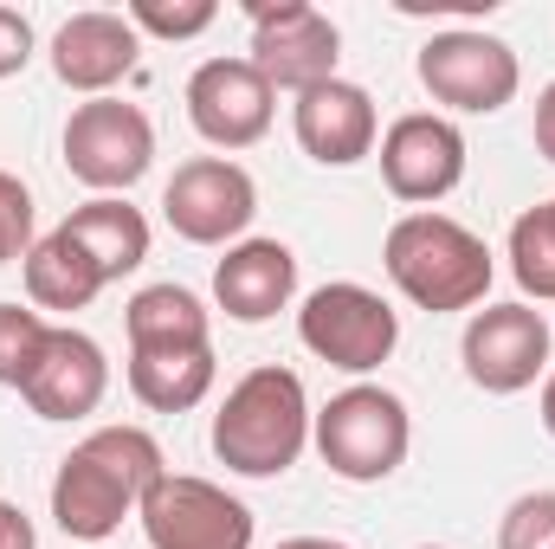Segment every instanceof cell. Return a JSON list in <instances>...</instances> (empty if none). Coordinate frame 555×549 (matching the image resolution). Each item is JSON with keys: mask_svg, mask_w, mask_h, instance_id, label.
<instances>
[{"mask_svg": "<svg viewBox=\"0 0 555 549\" xmlns=\"http://www.w3.org/2000/svg\"><path fill=\"white\" fill-rule=\"evenodd\" d=\"M162 472L168 459L149 426H98L52 472V524L72 544H111Z\"/></svg>", "mask_w": 555, "mask_h": 549, "instance_id": "obj_1", "label": "cell"}, {"mask_svg": "<svg viewBox=\"0 0 555 549\" xmlns=\"http://www.w3.org/2000/svg\"><path fill=\"white\" fill-rule=\"evenodd\" d=\"M310 395H304V375L297 369H278L259 362L253 375H240L227 388V401L214 413V459L240 478H284L304 446H310Z\"/></svg>", "mask_w": 555, "mask_h": 549, "instance_id": "obj_2", "label": "cell"}, {"mask_svg": "<svg viewBox=\"0 0 555 549\" xmlns=\"http://www.w3.org/2000/svg\"><path fill=\"white\" fill-rule=\"evenodd\" d=\"M382 266L395 278V291H401L408 304H420V310H433V317L485 304V291H491V278H498L491 246H485L472 227H459L452 214H433V207L401 214V220L388 227Z\"/></svg>", "mask_w": 555, "mask_h": 549, "instance_id": "obj_3", "label": "cell"}, {"mask_svg": "<svg viewBox=\"0 0 555 549\" xmlns=\"http://www.w3.org/2000/svg\"><path fill=\"white\" fill-rule=\"evenodd\" d=\"M310 446L323 452V465L349 485H382L408 465L414 446V413L395 388L382 382H356L343 395H330L310 420Z\"/></svg>", "mask_w": 555, "mask_h": 549, "instance_id": "obj_4", "label": "cell"}, {"mask_svg": "<svg viewBox=\"0 0 555 549\" xmlns=\"http://www.w3.org/2000/svg\"><path fill=\"white\" fill-rule=\"evenodd\" d=\"M297 343L317 362L343 369V375H375L401 343V310L382 291H369L356 278H336V284H317L297 304Z\"/></svg>", "mask_w": 555, "mask_h": 549, "instance_id": "obj_5", "label": "cell"}, {"mask_svg": "<svg viewBox=\"0 0 555 549\" xmlns=\"http://www.w3.org/2000/svg\"><path fill=\"white\" fill-rule=\"evenodd\" d=\"M414 72H420V85H426V98L446 104V111H459V117H491V111H504V104L517 98V85H524L517 52H511L504 39H491L485 26L433 33V39L420 46Z\"/></svg>", "mask_w": 555, "mask_h": 549, "instance_id": "obj_6", "label": "cell"}, {"mask_svg": "<svg viewBox=\"0 0 555 549\" xmlns=\"http://www.w3.org/2000/svg\"><path fill=\"white\" fill-rule=\"evenodd\" d=\"M155 162V124L142 104L124 98H85L65 117V168L91 194H130Z\"/></svg>", "mask_w": 555, "mask_h": 549, "instance_id": "obj_7", "label": "cell"}, {"mask_svg": "<svg viewBox=\"0 0 555 549\" xmlns=\"http://www.w3.org/2000/svg\"><path fill=\"white\" fill-rule=\"evenodd\" d=\"M149 549H253V511L194 472H162L137 505Z\"/></svg>", "mask_w": 555, "mask_h": 549, "instance_id": "obj_8", "label": "cell"}, {"mask_svg": "<svg viewBox=\"0 0 555 549\" xmlns=\"http://www.w3.org/2000/svg\"><path fill=\"white\" fill-rule=\"evenodd\" d=\"M259 214V181L233 155H194L162 188V220L188 246H240Z\"/></svg>", "mask_w": 555, "mask_h": 549, "instance_id": "obj_9", "label": "cell"}, {"mask_svg": "<svg viewBox=\"0 0 555 549\" xmlns=\"http://www.w3.org/2000/svg\"><path fill=\"white\" fill-rule=\"evenodd\" d=\"M550 317L537 304H485L459 336V362L485 395H524L550 375Z\"/></svg>", "mask_w": 555, "mask_h": 549, "instance_id": "obj_10", "label": "cell"}, {"mask_svg": "<svg viewBox=\"0 0 555 549\" xmlns=\"http://www.w3.org/2000/svg\"><path fill=\"white\" fill-rule=\"evenodd\" d=\"M343 59V33L310 0H253V65L272 91H310L330 85Z\"/></svg>", "mask_w": 555, "mask_h": 549, "instance_id": "obj_11", "label": "cell"}, {"mask_svg": "<svg viewBox=\"0 0 555 549\" xmlns=\"http://www.w3.org/2000/svg\"><path fill=\"white\" fill-rule=\"evenodd\" d=\"M382 181H388V194L395 201H408V207H433V201H446L459 181H465V130L452 124V117H439V111H408V117H395L388 130H382Z\"/></svg>", "mask_w": 555, "mask_h": 549, "instance_id": "obj_12", "label": "cell"}, {"mask_svg": "<svg viewBox=\"0 0 555 549\" xmlns=\"http://www.w3.org/2000/svg\"><path fill=\"white\" fill-rule=\"evenodd\" d=\"M278 91L259 78L253 59H207L188 78V124L214 149H253L272 130Z\"/></svg>", "mask_w": 555, "mask_h": 549, "instance_id": "obj_13", "label": "cell"}, {"mask_svg": "<svg viewBox=\"0 0 555 549\" xmlns=\"http://www.w3.org/2000/svg\"><path fill=\"white\" fill-rule=\"evenodd\" d=\"M291 130L297 149L323 168H356L362 155H375L382 142V117H375V98L349 78H330V85H310L297 91L291 104Z\"/></svg>", "mask_w": 555, "mask_h": 549, "instance_id": "obj_14", "label": "cell"}, {"mask_svg": "<svg viewBox=\"0 0 555 549\" xmlns=\"http://www.w3.org/2000/svg\"><path fill=\"white\" fill-rule=\"evenodd\" d=\"M142 59V33L130 26V13H72L59 33H52V72L65 91H85V98H111V85H124Z\"/></svg>", "mask_w": 555, "mask_h": 549, "instance_id": "obj_15", "label": "cell"}, {"mask_svg": "<svg viewBox=\"0 0 555 549\" xmlns=\"http://www.w3.org/2000/svg\"><path fill=\"white\" fill-rule=\"evenodd\" d=\"M20 395H26V408L39 420H85L111 395V362H104V349L85 330L52 323V336H46V349H39V362H33Z\"/></svg>", "mask_w": 555, "mask_h": 549, "instance_id": "obj_16", "label": "cell"}, {"mask_svg": "<svg viewBox=\"0 0 555 549\" xmlns=\"http://www.w3.org/2000/svg\"><path fill=\"white\" fill-rule=\"evenodd\" d=\"M297 297V253L284 240H240L214 266V304L233 323H272Z\"/></svg>", "mask_w": 555, "mask_h": 549, "instance_id": "obj_17", "label": "cell"}, {"mask_svg": "<svg viewBox=\"0 0 555 549\" xmlns=\"http://www.w3.org/2000/svg\"><path fill=\"white\" fill-rule=\"evenodd\" d=\"M20 272H26V304L39 317H72V310H85L104 291V272L91 266V253L65 227H52L46 240H33V253L20 259Z\"/></svg>", "mask_w": 555, "mask_h": 549, "instance_id": "obj_18", "label": "cell"}, {"mask_svg": "<svg viewBox=\"0 0 555 549\" xmlns=\"http://www.w3.org/2000/svg\"><path fill=\"white\" fill-rule=\"evenodd\" d=\"M59 227L91 253V266L104 272V284L130 278L142 259H149V220H142V207H130L124 194H91V201L72 207Z\"/></svg>", "mask_w": 555, "mask_h": 549, "instance_id": "obj_19", "label": "cell"}, {"mask_svg": "<svg viewBox=\"0 0 555 549\" xmlns=\"http://www.w3.org/2000/svg\"><path fill=\"white\" fill-rule=\"evenodd\" d=\"M130 395L149 413H188L214 395V343L188 349H130Z\"/></svg>", "mask_w": 555, "mask_h": 549, "instance_id": "obj_20", "label": "cell"}, {"mask_svg": "<svg viewBox=\"0 0 555 549\" xmlns=\"http://www.w3.org/2000/svg\"><path fill=\"white\" fill-rule=\"evenodd\" d=\"M130 349H188V343H214V317L188 284H142L124 310Z\"/></svg>", "mask_w": 555, "mask_h": 549, "instance_id": "obj_21", "label": "cell"}, {"mask_svg": "<svg viewBox=\"0 0 555 549\" xmlns=\"http://www.w3.org/2000/svg\"><path fill=\"white\" fill-rule=\"evenodd\" d=\"M511 278L524 284V297L555 304V201L511 220Z\"/></svg>", "mask_w": 555, "mask_h": 549, "instance_id": "obj_22", "label": "cell"}, {"mask_svg": "<svg viewBox=\"0 0 555 549\" xmlns=\"http://www.w3.org/2000/svg\"><path fill=\"white\" fill-rule=\"evenodd\" d=\"M46 336H52V323L33 304H0V388H26Z\"/></svg>", "mask_w": 555, "mask_h": 549, "instance_id": "obj_23", "label": "cell"}, {"mask_svg": "<svg viewBox=\"0 0 555 549\" xmlns=\"http://www.w3.org/2000/svg\"><path fill=\"white\" fill-rule=\"evenodd\" d=\"M220 20V7L214 0H137L130 7V26L137 33H155V39H201L207 26Z\"/></svg>", "mask_w": 555, "mask_h": 549, "instance_id": "obj_24", "label": "cell"}, {"mask_svg": "<svg viewBox=\"0 0 555 549\" xmlns=\"http://www.w3.org/2000/svg\"><path fill=\"white\" fill-rule=\"evenodd\" d=\"M498 549H555V491L511 498V511L498 524Z\"/></svg>", "mask_w": 555, "mask_h": 549, "instance_id": "obj_25", "label": "cell"}, {"mask_svg": "<svg viewBox=\"0 0 555 549\" xmlns=\"http://www.w3.org/2000/svg\"><path fill=\"white\" fill-rule=\"evenodd\" d=\"M33 253V188L0 168V266Z\"/></svg>", "mask_w": 555, "mask_h": 549, "instance_id": "obj_26", "label": "cell"}, {"mask_svg": "<svg viewBox=\"0 0 555 549\" xmlns=\"http://www.w3.org/2000/svg\"><path fill=\"white\" fill-rule=\"evenodd\" d=\"M33 20L20 13V7H0V78H20L26 65H33Z\"/></svg>", "mask_w": 555, "mask_h": 549, "instance_id": "obj_27", "label": "cell"}, {"mask_svg": "<svg viewBox=\"0 0 555 549\" xmlns=\"http://www.w3.org/2000/svg\"><path fill=\"white\" fill-rule=\"evenodd\" d=\"M0 549H39V537H33V518H26L20 505H7V498H0Z\"/></svg>", "mask_w": 555, "mask_h": 549, "instance_id": "obj_28", "label": "cell"}, {"mask_svg": "<svg viewBox=\"0 0 555 549\" xmlns=\"http://www.w3.org/2000/svg\"><path fill=\"white\" fill-rule=\"evenodd\" d=\"M537 155L555 162V78L543 85V98H537Z\"/></svg>", "mask_w": 555, "mask_h": 549, "instance_id": "obj_29", "label": "cell"}, {"mask_svg": "<svg viewBox=\"0 0 555 549\" xmlns=\"http://www.w3.org/2000/svg\"><path fill=\"white\" fill-rule=\"evenodd\" d=\"M278 549H349V544H336V537H284Z\"/></svg>", "mask_w": 555, "mask_h": 549, "instance_id": "obj_30", "label": "cell"}, {"mask_svg": "<svg viewBox=\"0 0 555 549\" xmlns=\"http://www.w3.org/2000/svg\"><path fill=\"white\" fill-rule=\"evenodd\" d=\"M543 426H550V439H555V369L543 375Z\"/></svg>", "mask_w": 555, "mask_h": 549, "instance_id": "obj_31", "label": "cell"}, {"mask_svg": "<svg viewBox=\"0 0 555 549\" xmlns=\"http://www.w3.org/2000/svg\"><path fill=\"white\" fill-rule=\"evenodd\" d=\"M420 549H439V544H420Z\"/></svg>", "mask_w": 555, "mask_h": 549, "instance_id": "obj_32", "label": "cell"}]
</instances>
